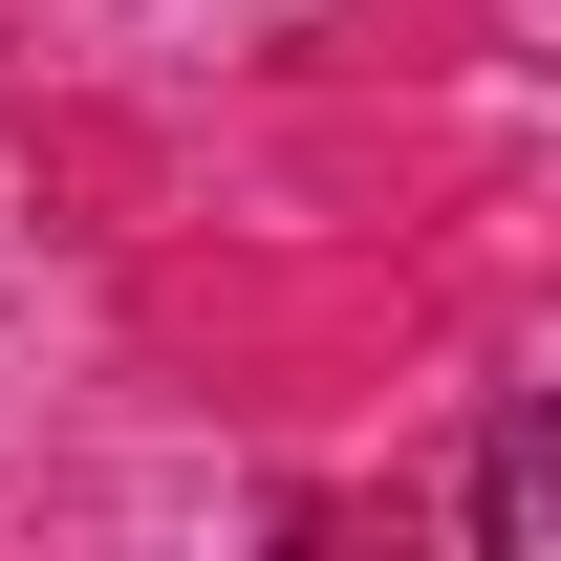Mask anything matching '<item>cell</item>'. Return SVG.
<instances>
[{"instance_id":"1","label":"cell","mask_w":561,"mask_h":561,"mask_svg":"<svg viewBox=\"0 0 561 561\" xmlns=\"http://www.w3.org/2000/svg\"><path fill=\"white\" fill-rule=\"evenodd\" d=\"M476 540H496V561H561V411L476 432Z\"/></svg>"}]
</instances>
